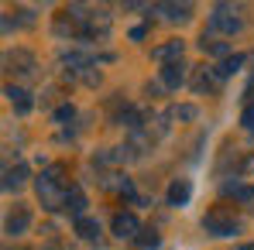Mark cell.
Here are the masks:
<instances>
[{
    "label": "cell",
    "mask_w": 254,
    "mask_h": 250,
    "mask_svg": "<svg viewBox=\"0 0 254 250\" xmlns=\"http://www.w3.org/2000/svg\"><path fill=\"white\" fill-rule=\"evenodd\" d=\"M35 192H38V202L42 209L48 212H59V209H65V199H69V192H72V185L65 182V165H48L35 178Z\"/></svg>",
    "instance_id": "1"
},
{
    "label": "cell",
    "mask_w": 254,
    "mask_h": 250,
    "mask_svg": "<svg viewBox=\"0 0 254 250\" xmlns=\"http://www.w3.org/2000/svg\"><path fill=\"white\" fill-rule=\"evenodd\" d=\"M206 31H210V35H227V38H234V35L244 31V17H241L237 7H230V3H216L213 14H210Z\"/></svg>",
    "instance_id": "2"
},
{
    "label": "cell",
    "mask_w": 254,
    "mask_h": 250,
    "mask_svg": "<svg viewBox=\"0 0 254 250\" xmlns=\"http://www.w3.org/2000/svg\"><path fill=\"white\" fill-rule=\"evenodd\" d=\"M203 230H206L210 237H234V233L241 230V223H237V216H234L230 206H213L210 212L203 216Z\"/></svg>",
    "instance_id": "3"
},
{
    "label": "cell",
    "mask_w": 254,
    "mask_h": 250,
    "mask_svg": "<svg viewBox=\"0 0 254 250\" xmlns=\"http://www.w3.org/2000/svg\"><path fill=\"white\" fill-rule=\"evenodd\" d=\"M110 24H114V17H110V14H107L103 7H89V17H86L83 35H79V38H86V42L107 38V35H110Z\"/></svg>",
    "instance_id": "4"
},
{
    "label": "cell",
    "mask_w": 254,
    "mask_h": 250,
    "mask_svg": "<svg viewBox=\"0 0 254 250\" xmlns=\"http://www.w3.org/2000/svg\"><path fill=\"white\" fill-rule=\"evenodd\" d=\"M141 230H144V226H141V219H137L134 212H114V219H110V233H114L117 240H137Z\"/></svg>",
    "instance_id": "5"
},
{
    "label": "cell",
    "mask_w": 254,
    "mask_h": 250,
    "mask_svg": "<svg viewBox=\"0 0 254 250\" xmlns=\"http://www.w3.org/2000/svg\"><path fill=\"white\" fill-rule=\"evenodd\" d=\"M3 62H7V69H10L14 76H21V79H31V76H35V55H31V51L14 48V51L3 55Z\"/></svg>",
    "instance_id": "6"
},
{
    "label": "cell",
    "mask_w": 254,
    "mask_h": 250,
    "mask_svg": "<svg viewBox=\"0 0 254 250\" xmlns=\"http://www.w3.org/2000/svg\"><path fill=\"white\" fill-rule=\"evenodd\" d=\"M28 226H31V209L28 206H14L7 212V223H3V230L10 233V237H21V233H28Z\"/></svg>",
    "instance_id": "7"
},
{
    "label": "cell",
    "mask_w": 254,
    "mask_h": 250,
    "mask_svg": "<svg viewBox=\"0 0 254 250\" xmlns=\"http://www.w3.org/2000/svg\"><path fill=\"white\" fill-rule=\"evenodd\" d=\"M186 62L179 58V62H169V65H162V86L165 89H179V86H186Z\"/></svg>",
    "instance_id": "8"
},
{
    "label": "cell",
    "mask_w": 254,
    "mask_h": 250,
    "mask_svg": "<svg viewBox=\"0 0 254 250\" xmlns=\"http://www.w3.org/2000/svg\"><path fill=\"white\" fill-rule=\"evenodd\" d=\"M165 21H172V24H186L189 17H192V3H158L155 7Z\"/></svg>",
    "instance_id": "9"
},
{
    "label": "cell",
    "mask_w": 254,
    "mask_h": 250,
    "mask_svg": "<svg viewBox=\"0 0 254 250\" xmlns=\"http://www.w3.org/2000/svg\"><path fill=\"white\" fill-rule=\"evenodd\" d=\"M182 48H186V45L179 42V38H172V42L158 45V48H151V58H155V62H165V65H169V62H179V58H182Z\"/></svg>",
    "instance_id": "10"
},
{
    "label": "cell",
    "mask_w": 254,
    "mask_h": 250,
    "mask_svg": "<svg viewBox=\"0 0 254 250\" xmlns=\"http://www.w3.org/2000/svg\"><path fill=\"white\" fill-rule=\"evenodd\" d=\"M28 165H14L3 171V192H21L24 189V182H28Z\"/></svg>",
    "instance_id": "11"
},
{
    "label": "cell",
    "mask_w": 254,
    "mask_h": 250,
    "mask_svg": "<svg viewBox=\"0 0 254 250\" xmlns=\"http://www.w3.org/2000/svg\"><path fill=\"white\" fill-rule=\"evenodd\" d=\"M192 199V182L189 178H175L169 185V206H186Z\"/></svg>",
    "instance_id": "12"
},
{
    "label": "cell",
    "mask_w": 254,
    "mask_h": 250,
    "mask_svg": "<svg viewBox=\"0 0 254 250\" xmlns=\"http://www.w3.org/2000/svg\"><path fill=\"white\" fill-rule=\"evenodd\" d=\"M3 93H7V100L14 103V110H17V113H31L35 100H31V93H28V89H21V86H7Z\"/></svg>",
    "instance_id": "13"
},
{
    "label": "cell",
    "mask_w": 254,
    "mask_h": 250,
    "mask_svg": "<svg viewBox=\"0 0 254 250\" xmlns=\"http://www.w3.org/2000/svg\"><path fill=\"white\" fill-rule=\"evenodd\" d=\"M86 206H89V202H86V192L79 185H72V192H69V199H65V209H69V216H72L76 223L86 216Z\"/></svg>",
    "instance_id": "14"
},
{
    "label": "cell",
    "mask_w": 254,
    "mask_h": 250,
    "mask_svg": "<svg viewBox=\"0 0 254 250\" xmlns=\"http://www.w3.org/2000/svg\"><path fill=\"white\" fill-rule=\"evenodd\" d=\"M244 62H248L244 55H230V58H223V62H216V65H210V69H213V76H216V79L223 83V79H230V76H234V72H237V69H241Z\"/></svg>",
    "instance_id": "15"
},
{
    "label": "cell",
    "mask_w": 254,
    "mask_h": 250,
    "mask_svg": "<svg viewBox=\"0 0 254 250\" xmlns=\"http://www.w3.org/2000/svg\"><path fill=\"white\" fill-rule=\"evenodd\" d=\"M220 86V79L213 76V69H196V76H192V89L196 93H213Z\"/></svg>",
    "instance_id": "16"
},
{
    "label": "cell",
    "mask_w": 254,
    "mask_h": 250,
    "mask_svg": "<svg viewBox=\"0 0 254 250\" xmlns=\"http://www.w3.org/2000/svg\"><path fill=\"white\" fill-rule=\"evenodd\" d=\"M223 196H234L237 202H254V185H241V182H227L223 185Z\"/></svg>",
    "instance_id": "17"
},
{
    "label": "cell",
    "mask_w": 254,
    "mask_h": 250,
    "mask_svg": "<svg viewBox=\"0 0 254 250\" xmlns=\"http://www.w3.org/2000/svg\"><path fill=\"white\" fill-rule=\"evenodd\" d=\"M199 48H203L206 55H216L220 62H223V58H230V45H227V42H213L206 31H203V38H199Z\"/></svg>",
    "instance_id": "18"
},
{
    "label": "cell",
    "mask_w": 254,
    "mask_h": 250,
    "mask_svg": "<svg viewBox=\"0 0 254 250\" xmlns=\"http://www.w3.org/2000/svg\"><path fill=\"white\" fill-rule=\"evenodd\" d=\"M76 233H79V240H100V223L89 219V216H83V219L76 223Z\"/></svg>",
    "instance_id": "19"
},
{
    "label": "cell",
    "mask_w": 254,
    "mask_h": 250,
    "mask_svg": "<svg viewBox=\"0 0 254 250\" xmlns=\"http://www.w3.org/2000/svg\"><path fill=\"white\" fill-rule=\"evenodd\" d=\"M117 124L127 127L130 134H137V130H141V113H137V110H130V106H124V110L117 113Z\"/></svg>",
    "instance_id": "20"
},
{
    "label": "cell",
    "mask_w": 254,
    "mask_h": 250,
    "mask_svg": "<svg viewBox=\"0 0 254 250\" xmlns=\"http://www.w3.org/2000/svg\"><path fill=\"white\" fill-rule=\"evenodd\" d=\"M158 244H162L158 230H141V233H137V240H134V247H137V250H155Z\"/></svg>",
    "instance_id": "21"
},
{
    "label": "cell",
    "mask_w": 254,
    "mask_h": 250,
    "mask_svg": "<svg viewBox=\"0 0 254 250\" xmlns=\"http://www.w3.org/2000/svg\"><path fill=\"white\" fill-rule=\"evenodd\" d=\"M169 117H172V120H182V124H186V120H196V117H199V110H196L192 103H182V106H172Z\"/></svg>",
    "instance_id": "22"
},
{
    "label": "cell",
    "mask_w": 254,
    "mask_h": 250,
    "mask_svg": "<svg viewBox=\"0 0 254 250\" xmlns=\"http://www.w3.org/2000/svg\"><path fill=\"white\" fill-rule=\"evenodd\" d=\"M52 117H55V124H65V120H72V117H76V110H72V103H65V106H59Z\"/></svg>",
    "instance_id": "23"
},
{
    "label": "cell",
    "mask_w": 254,
    "mask_h": 250,
    "mask_svg": "<svg viewBox=\"0 0 254 250\" xmlns=\"http://www.w3.org/2000/svg\"><path fill=\"white\" fill-rule=\"evenodd\" d=\"M241 124H244V130H251V134H254V100H248V106H244V117H241Z\"/></svg>",
    "instance_id": "24"
},
{
    "label": "cell",
    "mask_w": 254,
    "mask_h": 250,
    "mask_svg": "<svg viewBox=\"0 0 254 250\" xmlns=\"http://www.w3.org/2000/svg\"><path fill=\"white\" fill-rule=\"evenodd\" d=\"M144 35H148V31H144V28H130V38H134V42H141V38H144Z\"/></svg>",
    "instance_id": "25"
},
{
    "label": "cell",
    "mask_w": 254,
    "mask_h": 250,
    "mask_svg": "<svg viewBox=\"0 0 254 250\" xmlns=\"http://www.w3.org/2000/svg\"><path fill=\"white\" fill-rule=\"evenodd\" d=\"M241 171H244V175H251V171H254V154L244 161V165H241Z\"/></svg>",
    "instance_id": "26"
},
{
    "label": "cell",
    "mask_w": 254,
    "mask_h": 250,
    "mask_svg": "<svg viewBox=\"0 0 254 250\" xmlns=\"http://www.w3.org/2000/svg\"><path fill=\"white\" fill-rule=\"evenodd\" d=\"M241 250H254V244H244V247H241Z\"/></svg>",
    "instance_id": "27"
}]
</instances>
